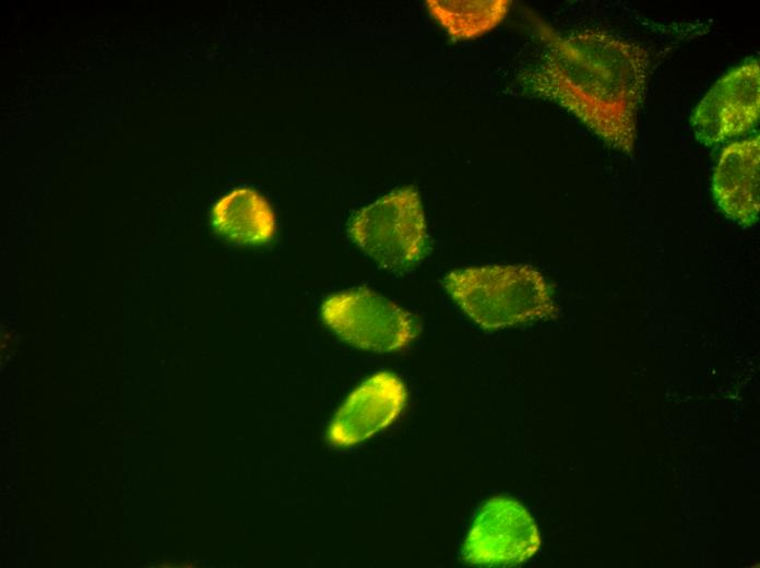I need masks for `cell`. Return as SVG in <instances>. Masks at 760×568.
I'll use <instances>...</instances> for the list:
<instances>
[{"label":"cell","mask_w":760,"mask_h":568,"mask_svg":"<svg viewBox=\"0 0 760 568\" xmlns=\"http://www.w3.org/2000/svg\"><path fill=\"white\" fill-rule=\"evenodd\" d=\"M545 45L524 84L583 122L605 144L631 153L646 91L650 56L642 46L604 31L560 34L535 22Z\"/></svg>","instance_id":"obj_1"},{"label":"cell","mask_w":760,"mask_h":568,"mask_svg":"<svg viewBox=\"0 0 760 568\" xmlns=\"http://www.w3.org/2000/svg\"><path fill=\"white\" fill-rule=\"evenodd\" d=\"M442 284L478 326L497 330L553 318L557 306L550 287L529 265H485L449 272Z\"/></svg>","instance_id":"obj_2"},{"label":"cell","mask_w":760,"mask_h":568,"mask_svg":"<svg viewBox=\"0 0 760 568\" xmlns=\"http://www.w3.org/2000/svg\"><path fill=\"white\" fill-rule=\"evenodd\" d=\"M348 233L380 267L394 272L409 269L424 257L428 244L418 192L413 187L397 189L363 208Z\"/></svg>","instance_id":"obj_3"},{"label":"cell","mask_w":760,"mask_h":568,"mask_svg":"<svg viewBox=\"0 0 760 568\" xmlns=\"http://www.w3.org/2000/svg\"><path fill=\"white\" fill-rule=\"evenodd\" d=\"M321 311L332 331L363 350L395 352L418 333V323L411 312L366 288L331 295Z\"/></svg>","instance_id":"obj_4"},{"label":"cell","mask_w":760,"mask_h":568,"mask_svg":"<svg viewBox=\"0 0 760 568\" xmlns=\"http://www.w3.org/2000/svg\"><path fill=\"white\" fill-rule=\"evenodd\" d=\"M541 546L538 528L519 501L497 496L478 511L463 543L464 561L475 566H516L532 558Z\"/></svg>","instance_id":"obj_5"},{"label":"cell","mask_w":760,"mask_h":568,"mask_svg":"<svg viewBox=\"0 0 760 568\" xmlns=\"http://www.w3.org/2000/svg\"><path fill=\"white\" fill-rule=\"evenodd\" d=\"M760 116V67L749 60L732 69L697 105L691 125L699 142L713 145L752 129Z\"/></svg>","instance_id":"obj_6"},{"label":"cell","mask_w":760,"mask_h":568,"mask_svg":"<svg viewBox=\"0 0 760 568\" xmlns=\"http://www.w3.org/2000/svg\"><path fill=\"white\" fill-rule=\"evenodd\" d=\"M406 389L399 377L379 372L356 388L334 416L329 438L340 447L361 442L389 426L402 412Z\"/></svg>","instance_id":"obj_7"},{"label":"cell","mask_w":760,"mask_h":568,"mask_svg":"<svg viewBox=\"0 0 760 568\" xmlns=\"http://www.w3.org/2000/svg\"><path fill=\"white\" fill-rule=\"evenodd\" d=\"M760 138L727 145L713 175V193L723 213L743 226L759 217Z\"/></svg>","instance_id":"obj_8"},{"label":"cell","mask_w":760,"mask_h":568,"mask_svg":"<svg viewBox=\"0 0 760 568\" xmlns=\"http://www.w3.org/2000/svg\"><path fill=\"white\" fill-rule=\"evenodd\" d=\"M212 223L228 240L249 246L270 241L276 228L266 200L248 188L235 189L221 198L212 209Z\"/></svg>","instance_id":"obj_9"},{"label":"cell","mask_w":760,"mask_h":568,"mask_svg":"<svg viewBox=\"0 0 760 568\" xmlns=\"http://www.w3.org/2000/svg\"><path fill=\"white\" fill-rule=\"evenodd\" d=\"M508 0H428L431 15L455 39H471L496 27L507 15Z\"/></svg>","instance_id":"obj_10"}]
</instances>
